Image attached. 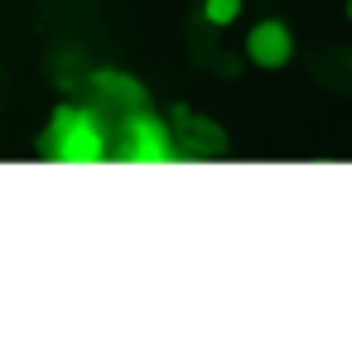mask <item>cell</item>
<instances>
[{"instance_id": "6da1fadb", "label": "cell", "mask_w": 352, "mask_h": 352, "mask_svg": "<svg viewBox=\"0 0 352 352\" xmlns=\"http://www.w3.org/2000/svg\"><path fill=\"white\" fill-rule=\"evenodd\" d=\"M44 155L58 160V164H102L107 160V135L92 121V111L58 107L49 131H44Z\"/></svg>"}, {"instance_id": "7a4b0ae2", "label": "cell", "mask_w": 352, "mask_h": 352, "mask_svg": "<svg viewBox=\"0 0 352 352\" xmlns=\"http://www.w3.org/2000/svg\"><path fill=\"white\" fill-rule=\"evenodd\" d=\"M121 160H131V164H174L179 145H174V135L160 116L135 107V116L121 121Z\"/></svg>"}, {"instance_id": "5b68a950", "label": "cell", "mask_w": 352, "mask_h": 352, "mask_svg": "<svg viewBox=\"0 0 352 352\" xmlns=\"http://www.w3.org/2000/svg\"><path fill=\"white\" fill-rule=\"evenodd\" d=\"M179 121L188 126V135H193V140H198L203 150H227V135H222L217 126H203V121H193L188 111H179Z\"/></svg>"}, {"instance_id": "8992f818", "label": "cell", "mask_w": 352, "mask_h": 352, "mask_svg": "<svg viewBox=\"0 0 352 352\" xmlns=\"http://www.w3.org/2000/svg\"><path fill=\"white\" fill-rule=\"evenodd\" d=\"M241 15V0H203V20L208 25H232Z\"/></svg>"}, {"instance_id": "3957f363", "label": "cell", "mask_w": 352, "mask_h": 352, "mask_svg": "<svg viewBox=\"0 0 352 352\" xmlns=\"http://www.w3.org/2000/svg\"><path fill=\"white\" fill-rule=\"evenodd\" d=\"M246 54L256 68H285L294 58V34L285 20H261L251 34H246Z\"/></svg>"}, {"instance_id": "52a82bcc", "label": "cell", "mask_w": 352, "mask_h": 352, "mask_svg": "<svg viewBox=\"0 0 352 352\" xmlns=\"http://www.w3.org/2000/svg\"><path fill=\"white\" fill-rule=\"evenodd\" d=\"M347 20H352V0H347Z\"/></svg>"}, {"instance_id": "277c9868", "label": "cell", "mask_w": 352, "mask_h": 352, "mask_svg": "<svg viewBox=\"0 0 352 352\" xmlns=\"http://www.w3.org/2000/svg\"><path fill=\"white\" fill-rule=\"evenodd\" d=\"M111 102H121V107H145V92H140V82H131V78H121V73H97L92 78Z\"/></svg>"}]
</instances>
